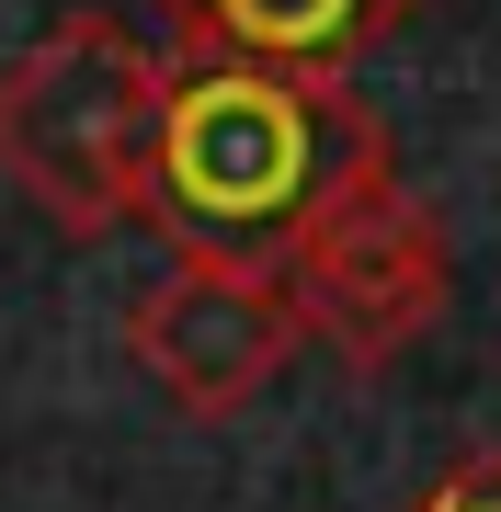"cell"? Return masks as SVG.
Here are the masks:
<instances>
[{"mask_svg": "<svg viewBox=\"0 0 501 512\" xmlns=\"http://www.w3.org/2000/svg\"><path fill=\"white\" fill-rule=\"evenodd\" d=\"M376 183H388V114L353 80L171 57L149 160H137V217L171 239V262L285 285V262Z\"/></svg>", "mask_w": 501, "mask_h": 512, "instance_id": "obj_1", "label": "cell"}, {"mask_svg": "<svg viewBox=\"0 0 501 512\" xmlns=\"http://www.w3.org/2000/svg\"><path fill=\"white\" fill-rule=\"evenodd\" d=\"M171 57L114 12H57L0 69V183L46 205L69 239H103L137 217V160L160 126Z\"/></svg>", "mask_w": 501, "mask_h": 512, "instance_id": "obj_2", "label": "cell"}, {"mask_svg": "<svg viewBox=\"0 0 501 512\" xmlns=\"http://www.w3.org/2000/svg\"><path fill=\"white\" fill-rule=\"evenodd\" d=\"M445 285H456L445 228H433V205L410 194L399 171L376 194H353L342 217L285 262V308H297L308 342L342 353V376H388L399 353L445 319Z\"/></svg>", "mask_w": 501, "mask_h": 512, "instance_id": "obj_3", "label": "cell"}, {"mask_svg": "<svg viewBox=\"0 0 501 512\" xmlns=\"http://www.w3.org/2000/svg\"><path fill=\"white\" fill-rule=\"evenodd\" d=\"M297 308L285 285H251V274H205V262H171V274L126 308V353L149 365V387L183 421H228L251 410L262 387L297 365Z\"/></svg>", "mask_w": 501, "mask_h": 512, "instance_id": "obj_4", "label": "cell"}, {"mask_svg": "<svg viewBox=\"0 0 501 512\" xmlns=\"http://www.w3.org/2000/svg\"><path fill=\"white\" fill-rule=\"evenodd\" d=\"M422 0H160L171 57H228V69L285 80H353L376 46L410 35Z\"/></svg>", "mask_w": 501, "mask_h": 512, "instance_id": "obj_5", "label": "cell"}, {"mask_svg": "<svg viewBox=\"0 0 501 512\" xmlns=\"http://www.w3.org/2000/svg\"><path fill=\"white\" fill-rule=\"evenodd\" d=\"M422 512H501V456H467V467H456Z\"/></svg>", "mask_w": 501, "mask_h": 512, "instance_id": "obj_6", "label": "cell"}]
</instances>
